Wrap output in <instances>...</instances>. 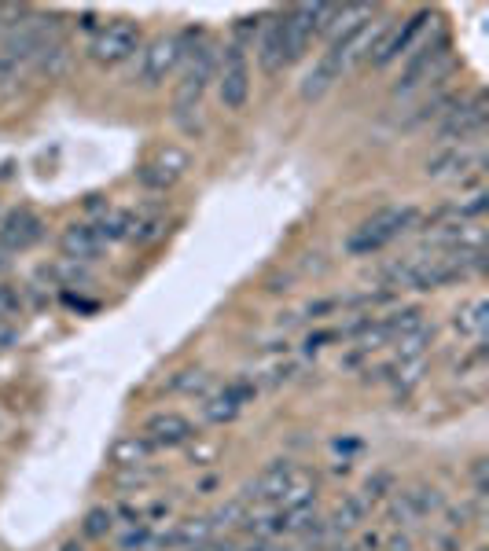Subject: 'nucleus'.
Listing matches in <instances>:
<instances>
[{"instance_id":"1","label":"nucleus","mask_w":489,"mask_h":551,"mask_svg":"<svg viewBox=\"0 0 489 551\" xmlns=\"http://www.w3.org/2000/svg\"><path fill=\"white\" fill-rule=\"evenodd\" d=\"M184 56H188V67H184V78L177 85V96H173V114H177V122L188 125V114H195L203 103L206 81L214 78L217 59L214 48H199V52H184Z\"/></svg>"},{"instance_id":"2","label":"nucleus","mask_w":489,"mask_h":551,"mask_svg":"<svg viewBox=\"0 0 489 551\" xmlns=\"http://www.w3.org/2000/svg\"><path fill=\"white\" fill-rule=\"evenodd\" d=\"M412 221H416V210H409V206H405V210H383V214L364 221V225L353 232L346 250H350V254H372V250L387 247L390 239H398Z\"/></svg>"},{"instance_id":"3","label":"nucleus","mask_w":489,"mask_h":551,"mask_svg":"<svg viewBox=\"0 0 489 551\" xmlns=\"http://www.w3.org/2000/svg\"><path fill=\"white\" fill-rule=\"evenodd\" d=\"M137 48H140V26L129 23V19H114V23H107L100 34L92 37L89 56L96 59L100 67H118V63H126Z\"/></svg>"},{"instance_id":"4","label":"nucleus","mask_w":489,"mask_h":551,"mask_svg":"<svg viewBox=\"0 0 489 551\" xmlns=\"http://www.w3.org/2000/svg\"><path fill=\"white\" fill-rule=\"evenodd\" d=\"M181 59H184V37H177V34L155 37V41H151V45L140 52V70H137L140 85L159 89L162 81H166L173 70L181 67Z\"/></svg>"},{"instance_id":"5","label":"nucleus","mask_w":489,"mask_h":551,"mask_svg":"<svg viewBox=\"0 0 489 551\" xmlns=\"http://www.w3.org/2000/svg\"><path fill=\"white\" fill-rule=\"evenodd\" d=\"M217 92H221V103H225L228 111H243V103L251 96V67H247V56H243L239 45H228L225 56H221Z\"/></svg>"},{"instance_id":"6","label":"nucleus","mask_w":489,"mask_h":551,"mask_svg":"<svg viewBox=\"0 0 489 551\" xmlns=\"http://www.w3.org/2000/svg\"><path fill=\"white\" fill-rule=\"evenodd\" d=\"M445 67H449V45H445V41H438V45H423L420 52H416V59L405 67L401 81L394 85V96H409V92L420 89L423 81L442 78Z\"/></svg>"},{"instance_id":"7","label":"nucleus","mask_w":489,"mask_h":551,"mask_svg":"<svg viewBox=\"0 0 489 551\" xmlns=\"http://www.w3.org/2000/svg\"><path fill=\"white\" fill-rule=\"evenodd\" d=\"M317 8L320 4H298V8L280 15V23H284L287 63H295V59L306 56L309 41L317 37Z\"/></svg>"},{"instance_id":"8","label":"nucleus","mask_w":489,"mask_h":551,"mask_svg":"<svg viewBox=\"0 0 489 551\" xmlns=\"http://www.w3.org/2000/svg\"><path fill=\"white\" fill-rule=\"evenodd\" d=\"M184 169H188V155H184L181 147H166V151H159L151 162H144L137 169V180L144 188H151V192H166V188H173L184 177Z\"/></svg>"},{"instance_id":"9","label":"nucleus","mask_w":489,"mask_h":551,"mask_svg":"<svg viewBox=\"0 0 489 551\" xmlns=\"http://www.w3.org/2000/svg\"><path fill=\"white\" fill-rule=\"evenodd\" d=\"M482 125H486V103L482 100L456 103L453 111H445V122L438 129V136H442L445 144H456V140L464 144V140L482 133Z\"/></svg>"},{"instance_id":"10","label":"nucleus","mask_w":489,"mask_h":551,"mask_svg":"<svg viewBox=\"0 0 489 551\" xmlns=\"http://www.w3.org/2000/svg\"><path fill=\"white\" fill-rule=\"evenodd\" d=\"M41 239H45V221L37 214H30V210H19V214H12L0 225V247L8 250V254L30 250Z\"/></svg>"},{"instance_id":"11","label":"nucleus","mask_w":489,"mask_h":551,"mask_svg":"<svg viewBox=\"0 0 489 551\" xmlns=\"http://www.w3.org/2000/svg\"><path fill=\"white\" fill-rule=\"evenodd\" d=\"M140 438L148 441L151 449H173V445H184V441L195 438L192 423L184 416H177V412H162V416H151L148 423H144V434Z\"/></svg>"},{"instance_id":"12","label":"nucleus","mask_w":489,"mask_h":551,"mask_svg":"<svg viewBox=\"0 0 489 551\" xmlns=\"http://www.w3.org/2000/svg\"><path fill=\"white\" fill-rule=\"evenodd\" d=\"M431 19V12H420V15H412L409 23L405 26H398V30H387V34L379 37L376 45H372V52H368V59L376 63V67H387L390 59H398L401 52H409V45H412V37L420 34L423 30V23Z\"/></svg>"},{"instance_id":"13","label":"nucleus","mask_w":489,"mask_h":551,"mask_svg":"<svg viewBox=\"0 0 489 551\" xmlns=\"http://www.w3.org/2000/svg\"><path fill=\"white\" fill-rule=\"evenodd\" d=\"M434 507H442L438 489H409V493H398V500L390 507V518L398 526H409V522H420V518L431 515Z\"/></svg>"},{"instance_id":"14","label":"nucleus","mask_w":489,"mask_h":551,"mask_svg":"<svg viewBox=\"0 0 489 551\" xmlns=\"http://www.w3.org/2000/svg\"><path fill=\"white\" fill-rule=\"evenodd\" d=\"M100 247H103V236L96 225H70L67 232H63V254L74 261L96 258Z\"/></svg>"},{"instance_id":"15","label":"nucleus","mask_w":489,"mask_h":551,"mask_svg":"<svg viewBox=\"0 0 489 551\" xmlns=\"http://www.w3.org/2000/svg\"><path fill=\"white\" fill-rule=\"evenodd\" d=\"M258 63H262L265 74H280V70L287 67V45H284V23H280V15L269 23L262 45H258Z\"/></svg>"},{"instance_id":"16","label":"nucleus","mask_w":489,"mask_h":551,"mask_svg":"<svg viewBox=\"0 0 489 551\" xmlns=\"http://www.w3.org/2000/svg\"><path fill=\"white\" fill-rule=\"evenodd\" d=\"M295 463H287V460H280V463H273V467H265L262 471V478L254 482V489H251V496L254 500H280L284 496V489L291 485V478H295Z\"/></svg>"},{"instance_id":"17","label":"nucleus","mask_w":489,"mask_h":551,"mask_svg":"<svg viewBox=\"0 0 489 551\" xmlns=\"http://www.w3.org/2000/svg\"><path fill=\"white\" fill-rule=\"evenodd\" d=\"M67 67H70V48L67 41H59V37L30 59V70L41 74V78H59V74H67Z\"/></svg>"},{"instance_id":"18","label":"nucleus","mask_w":489,"mask_h":551,"mask_svg":"<svg viewBox=\"0 0 489 551\" xmlns=\"http://www.w3.org/2000/svg\"><path fill=\"white\" fill-rule=\"evenodd\" d=\"M478 162V155H471L467 147H453V151H442L438 158L427 162V177H460L464 169H471Z\"/></svg>"},{"instance_id":"19","label":"nucleus","mask_w":489,"mask_h":551,"mask_svg":"<svg viewBox=\"0 0 489 551\" xmlns=\"http://www.w3.org/2000/svg\"><path fill=\"white\" fill-rule=\"evenodd\" d=\"M251 397V390L247 386H232V390H225L221 397H214L210 405H206V419L210 423H225V419H232L239 412V405Z\"/></svg>"},{"instance_id":"20","label":"nucleus","mask_w":489,"mask_h":551,"mask_svg":"<svg viewBox=\"0 0 489 551\" xmlns=\"http://www.w3.org/2000/svg\"><path fill=\"white\" fill-rule=\"evenodd\" d=\"M486 324H489V302H471L456 313V331L460 335H471V338H482L486 335Z\"/></svg>"},{"instance_id":"21","label":"nucleus","mask_w":489,"mask_h":551,"mask_svg":"<svg viewBox=\"0 0 489 551\" xmlns=\"http://www.w3.org/2000/svg\"><path fill=\"white\" fill-rule=\"evenodd\" d=\"M151 445L144 438H137V434H129V438H118L114 441V463H122V467H133V463H144L148 460Z\"/></svg>"},{"instance_id":"22","label":"nucleus","mask_w":489,"mask_h":551,"mask_svg":"<svg viewBox=\"0 0 489 551\" xmlns=\"http://www.w3.org/2000/svg\"><path fill=\"white\" fill-rule=\"evenodd\" d=\"M364 515H368V504H364V496H350L346 504H339V511L331 515V529H353L361 526Z\"/></svg>"},{"instance_id":"23","label":"nucleus","mask_w":489,"mask_h":551,"mask_svg":"<svg viewBox=\"0 0 489 551\" xmlns=\"http://www.w3.org/2000/svg\"><path fill=\"white\" fill-rule=\"evenodd\" d=\"M427 342H431V331H427V327L412 331V335H401V346H398L401 364H405V360H420L423 357V346H427Z\"/></svg>"},{"instance_id":"24","label":"nucleus","mask_w":489,"mask_h":551,"mask_svg":"<svg viewBox=\"0 0 489 551\" xmlns=\"http://www.w3.org/2000/svg\"><path fill=\"white\" fill-rule=\"evenodd\" d=\"M423 327V313L420 309H405V313H398L394 320H390L383 331H401V335H412V331H420Z\"/></svg>"},{"instance_id":"25","label":"nucleus","mask_w":489,"mask_h":551,"mask_svg":"<svg viewBox=\"0 0 489 551\" xmlns=\"http://www.w3.org/2000/svg\"><path fill=\"white\" fill-rule=\"evenodd\" d=\"M107 529H111V511H103V507L89 511V518H85V533H89V537H103Z\"/></svg>"},{"instance_id":"26","label":"nucleus","mask_w":489,"mask_h":551,"mask_svg":"<svg viewBox=\"0 0 489 551\" xmlns=\"http://www.w3.org/2000/svg\"><path fill=\"white\" fill-rule=\"evenodd\" d=\"M383 489H390V474H376V482L364 485V504H376L379 496H383Z\"/></svg>"},{"instance_id":"27","label":"nucleus","mask_w":489,"mask_h":551,"mask_svg":"<svg viewBox=\"0 0 489 551\" xmlns=\"http://www.w3.org/2000/svg\"><path fill=\"white\" fill-rule=\"evenodd\" d=\"M144 537H148V533H144V529H137V533H129V537L122 540V548H133V544H144Z\"/></svg>"},{"instance_id":"28","label":"nucleus","mask_w":489,"mask_h":551,"mask_svg":"<svg viewBox=\"0 0 489 551\" xmlns=\"http://www.w3.org/2000/svg\"><path fill=\"white\" fill-rule=\"evenodd\" d=\"M390 551H409V540H405V537L390 540Z\"/></svg>"},{"instance_id":"29","label":"nucleus","mask_w":489,"mask_h":551,"mask_svg":"<svg viewBox=\"0 0 489 551\" xmlns=\"http://www.w3.org/2000/svg\"><path fill=\"white\" fill-rule=\"evenodd\" d=\"M59 551H85V548H81L78 540H67V544H63V548H59Z\"/></svg>"},{"instance_id":"30","label":"nucleus","mask_w":489,"mask_h":551,"mask_svg":"<svg viewBox=\"0 0 489 551\" xmlns=\"http://www.w3.org/2000/svg\"><path fill=\"white\" fill-rule=\"evenodd\" d=\"M4 305H8V302H4V294H0V313H4Z\"/></svg>"},{"instance_id":"31","label":"nucleus","mask_w":489,"mask_h":551,"mask_svg":"<svg viewBox=\"0 0 489 551\" xmlns=\"http://www.w3.org/2000/svg\"><path fill=\"white\" fill-rule=\"evenodd\" d=\"M346 551H361V548H346Z\"/></svg>"},{"instance_id":"32","label":"nucleus","mask_w":489,"mask_h":551,"mask_svg":"<svg viewBox=\"0 0 489 551\" xmlns=\"http://www.w3.org/2000/svg\"><path fill=\"white\" fill-rule=\"evenodd\" d=\"M478 551H486V548H478Z\"/></svg>"}]
</instances>
